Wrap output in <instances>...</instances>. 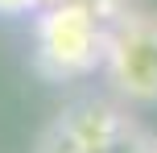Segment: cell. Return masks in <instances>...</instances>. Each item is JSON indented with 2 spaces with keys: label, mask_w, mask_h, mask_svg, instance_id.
I'll return each mask as SVG.
<instances>
[{
  "label": "cell",
  "mask_w": 157,
  "mask_h": 153,
  "mask_svg": "<svg viewBox=\"0 0 157 153\" xmlns=\"http://www.w3.org/2000/svg\"><path fill=\"white\" fill-rule=\"evenodd\" d=\"M33 37L37 62L50 75H87L108 54V33L83 0H50L33 17Z\"/></svg>",
  "instance_id": "cell-1"
},
{
  "label": "cell",
  "mask_w": 157,
  "mask_h": 153,
  "mask_svg": "<svg viewBox=\"0 0 157 153\" xmlns=\"http://www.w3.org/2000/svg\"><path fill=\"white\" fill-rule=\"evenodd\" d=\"M108 75L132 104H157V17L124 13L108 29Z\"/></svg>",
  "instance_id": "cell-2"
},
{
  "label": "cell",
  "mask_w": 157,
  "mask_h": 153,
  "mask_svg": "<svg viewBox=\"0 0 157 153\" xmlns=\"http://www.w3.org/2000/svg\"><path fill=\"white\" fill-rule=\"evenodd\" d=\"M46 0H0V17H37Z\"/></svg>",
  "instance_id": "cell-3"
},
{
  "label": "cell",
  "mask_w": 157,
  "mask_h": 153,
  "mask_svg": "<svg viewBox=\"0 0 157 153\" xmlns=\"http://www.w3.org/2000/svg\"><path fill=\"white\" fill-rule=\"evenodd\" d=\"M46 4H50V0H46Z\"/></svg>",
  "instance_id": "cell-4"
}]
</instances>
